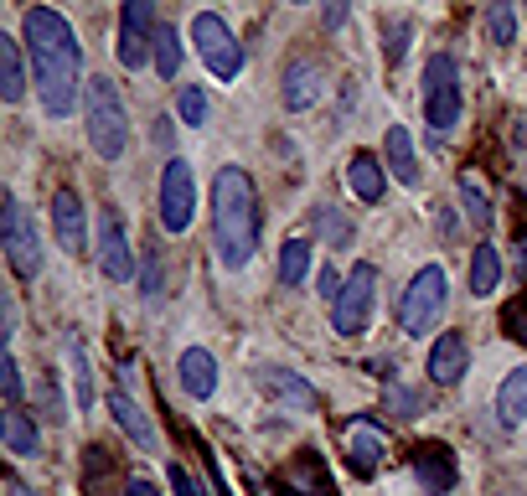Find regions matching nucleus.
Segmentation results:
<instances>
[{
    "label": "nucleus",
    "mask_w": 527,
    "mask_h": 496,
    "mask_svg": "<svg viewBox=\"0 0 527 496\" xmlns=\"http://www.w3.org/2000/svg\"><path fill=\"white\" fill-rule=\"evenodd\" d=\"M21 31H26L21 42H26L31 78H37L47 119H68L73 104H78V73H83V52H78L73 26L62 21V11H52V6H31Z\"/></svg>",
    "instance_id": "obj_1"
},
{
    "label": "nucleus",
    "mask_w": 527,
    "mask_h": 496,
    "mask_svg": "<svg viewBox=\"0 0 527 496\" xmlns=\"http://www.w3.org/2000/svg\"><path fill=\"white\" fill-rule=\"evenodd\" d=\"M212 243L223 269H248L259 254V192L243 166L212 176Z\"/></svg>",
    "instance_id": "obj_2"
},
{
    "label": "nucleus",
    "mask_w": 527,
    "mask_h": 496,
    "mask_svg": "<svg viewBox=\"0 0 527 496\" xmlns=\"http://www.w3.org/2000/svg\"><path fill=\"white\" fill-rule=\"evenodd\" d=\"M83 124H88V145L99 150L104 161H119L124 145H130V109H124L119 88L109 78H88Z\"/></svg>",
    "instance_id": "obj_3"
},
{
    "label": "nucleus",
    "mask_w": 527,
    "mask_h": 496,
    "mask_svg": "<svg viewBox=\"0 0 527 496\" xmlns=\"http://www.w3.org/2000/svg\"><path fill=\"white\" fill-rule=\"evenodd\" d=\"M450 300V279L440 264H424L414 279H409V290H403L398 300V331L403 336H424L434 331V321H440V310Z\"/></svg>",
    "instance_id": "obj_4"
},
{
    "label": "nucleus",
    "mask_w": 527,
    "mask_h": 496,
    "mask_svg": "<svg viewBox=\"0 0 527 496\" xmlns=\"http://www.w3.org/2000/svg\"><path fill=\"white\" fill-rule=\"evenodd\" d=\"M424 124L434 135H450L460 124V68L450 52L424 57Z\"/></svg>",
    "instance_id": "obj_5"
},
{
    "label": "nucleus",
    "mask_w": 527,
    "mask_h": 496,
    "mask_svg": "<svg viewBox=\"0 0 527 496\" xmlns=\"http://www.w3.org/2000/svg\"><path fill=\"white\" fill-rule=\"evenodd\" d=\"M0 248H6V264L16 279H37L42 274V233L31 223V212L6 192L0 202Z\"/></svg>",
    "instance_id": "obj_6"
},
{
    "label": "nucleus",
    "mask_w": 527,
    "mask_h": 496,
    "mask_svg": "<svg viewBox=\"0 0 527 496\" xmlns=\"http://www.w3.org/2000/svg\"><path fill=\"white\" fill-rule=\"evenodd\" d=\"M192 42H197V57L207 62V73H212V78H223V83L238 78V68H243V47H238V37L228 31V21L217 16V11H197V16H192Z\"/></svg>",
    "instance_id": "obj_7"
},
{
    "label": "nucleus",
    "mask_w": 527,
    "mask_h": 496,
    "mask_svg": "<svg viewBox=\"0 0 527 496\" xmlns=\"http://www.w3.org/2000/svg\"><path fill=\"white\" fill-rule=\"evenodd\" d=\"M372 305H378V269H372V264H352L347 285H341V295L331 305L336 336H362L367 321H372Z\"/></svg>",
    "instance_id": "obj_8"
},
{
    "label": "nucleus",
    "mask_w": 527,
    "mask_h": 496,
    "mask_svg": "<svg viewBox=\"0 0 527 496\" xmlns=\"http://www.w3.org/2000/svg\"><path fill=\"white\" fill-rule=\"evenodd\" d=\"M155 37H161V26H155V6L150 0H130V6L119 11V42H114V57L124 68H145L155 57Z\"/></svg>",
    "instance_id": "obj_9"
},
{
    "label": "nucleus",
    "mask_w": 527,
    "mask_h": 496,
    "mask_svg": "<svg viewBox=\"0 0 527 496\" xmlns=\"http://www.w3.org/2000/svg\"><path fill=\"white\" fill-rule=\"evenodd\" d=\"M192 217H197V176L176 155V161H166V171H161V228L166 233H186L192 228Z\"/></svg>",
    "instance_id": "obj_10"
},
{
    "label": "nucleus",
    "mask_w": 527,
    "mask_h": 496,
    "mask_svg": "<svg viewBox=\"0 0 527 496\" xmlns=\"http://www.w3.org/2000/svg\"><path fill=\"white\" fill-rule=\"evenodd\" d=\"M109 414L114 424L124 429V440L140 445V450H155L161 440H155V424L150 414L140 409V398H135V383H130V372H114V388H109Z\"/></svg>",
    "instance_id": "obj_11"
},
{
    "label": "nucleus",
    "mask_w": 527,
    "mask_h": 496,
    "mask_svg": "<svg viewBox=\"0 0 527 496\" xmlns=\"http://www.w3.org/2000/svg\"><path fill=\"white\" fill-rule=\"evenodd\" d=\"M99 269L104 279L124 285V279H135V254H130V233H124V217L114 207L99 212Z\"/></svg>",
    "instance_id": "obj_12"
},
{
    "label": "nucleus",
    "mask_w": 527,
    "mask_h": 496,
    "mask_svg": "<svg viewBox=\"0 0 527 496\" xmlns=\"http://www.w3.org/2000/svg\"><path fill=\"white\" fill-rule=\"evenodd\" d=\"M409 471H414V481H419L429 496L455 491V455H450L440 440H419V445L409 450Z\"/></svg>",
    "instance_id": "obj_13"
},
{
    "label": "nucleus",
    "mask_w": 527,
    "mask_h": 496,
    "mask_svg": "<svg viewBox=\"0 0 527 496\" xmlns=\"http://www.w3.org/2000/svg\"><path fill=\"white\" fill-rule=\"evenodd\" d=\"M259 393L269 403H279V409H290V414H310L316 409V388H310L305 378H295V372H279V367H259Z\"/></svg>",
    "instance_id": "obj_14"
},
{
    "label": "nucleus",
    "mask_w": 527,
    "mask_h": 496,
    "mask_svg": "<svg viewBox=\"0 0 527 496\" xmlns=\"http://www.w3.org/2000/svg\"><path fill=\"white\" fill-rule=\"evenodd\" d=\"M52 233H57V243L68 248V254H83L88 248V212H83L73 186H62V192L52 197Z\"/></svg>",
    "instance_id": "obj_15"
},
{
    "label": "nucleus",
    "mask_w": 527,
    "mask_h": 496,
    "mask_svg": "<svg viewBox=\"0 0 527 496\" xmlns=\"http://www.w3.org/2000/svg\"><path fill=\"white\" fill-rule=\"evenodd\" d=\"M279 491H285V496H336V486H331V476H326V465H321L316 450H300V455L285 465Z\"/></svg>",
    "instance_id": "obj_16"
},
{
    "label": "nucleus",
    "mask_w": 527,
    "mask_h": 496,
    "mask_svg": "<svg viewBox=\"0 0 527 496\" xmlns=\"http://www.w3.org/2000/svg\"><path fill=\"white\" fill-rule=\"evenodd\" d=\"M465 367H471V341H465L460 331H445L440 341H434V352H429V383L455 388L465 378Z\"/></svg>",
    "instance_id": "obj_17"
},
{
    "label": "nucleus",
    "mask_w": 527,
    "mask_h": 496,
    "mask_svg": "<svg viewBox=\"0 0 527 496\" xmlns=\"http://www.w3.org/2000/svg\"><path fill=\"white\" fill-rule=\"evenodd\" d=\"M326 99V73L316 62H290L285 68V109L290 114H305Z\"/></svg>",
    "instance_id": "obj_18"
},
{
    "label": "nucleus",
    "mask_w": 527,
    "mask_h": 496,
    "mask_svg": "<svg viewBox=\"0 0 527 496\" xmlns=\"http://www.w3.org/2000/svg\"><path fill=\"white\" fill-rule=\"evenodd\" d=\"M347 455H352V471H357V476H372V471L383 465V455H388L383 429L372 424V419H352V424H347Z\"/></svg>",
    "instance_id": "obj_19"
},
{
    "label": "nucleus",
    "mask_w": 527,
    "mask_h": 496,
    "mask_svg": "<svg viewBox=\"0 0 527 496\" xmlns=\"http://www.w3.org/2000/svg\"><path fill=\"white\" fill-rule=\"evenodd\" d=\"M0 445H6V455H16V460H31L42 450L37 419H31L26 409H6V414H0Z\"/></svg>",
    "instance_id": "obj_20"
},
{
    "label": "nucleus",
    "mask_w": 527,
    "mask_h": 496,
    "mask_svg": "<svg viewBox=\"0 0 527 496\" xmlns=\"http://www.w3.org/2000/svg\"><path fill=\"white\" fill-rule=\"evenodd\" d=\"M176 372H181V388L192 393V398H212L217 393V357L207 352V347H186L181 352V362H176Z\"/></svg>",
    "instance_id": "obj_21"
},
{
    "label": "nucleus",
    "mask_w": 527,
    "mask_h": 496,
    "mask_svg": "<svg viewBox=\"0 0 527 496\" xmlns=\"http://www.w3.org/2000/svg\"><path fill=\"white\" fill-rule=\"evenodd\" d=\"M383 155H388V171L403 181V186H419L424 166H419V150H414V135L403 124H388V140H383Z\"/></svg>",
    "instance_id": "obj_22"
},
{
    "label": "nucleus",
    "mask_w": 527,
    "mask_h": 496,
    "mask_svg": "<svg viewBox=\"0 0 527 496\" xmlns=\"http://www.w3.org/2000/svg\"><path fill=\"white\" fill-rule=\"evenodd\" d=\"M347 181H352V192H357V202H383V192H388V171H383V161L372 150H357L352 155V166H347Z\"/></svg>",
    "instance_id": "obj_23"
},
{
    "label": "nucleus",
    "mask_w": 527,
    "mask_h": 496,
    "mask_svg": "<svg viewBox=\"0 0 527 496\" xmlns=\"http://www.w3.org/2000/svg\"><path fill=\"white\" fill-rule=\"evenodd\" d=\"M0 99L21 104L26 99V62H21V42L0 31Z\"/></svg>",
    "instance_id": "obj_24"
},
{
    "label": "nucleus",
    "mask_w": 527,
    "mask_h": 496,
    "mask_svg": "<svg viewBox=\"0 0 527 496\" xmlns=\"http://www.w3.org/2000/svg\"><path fill=\"white\" fill-rule=\"evenodd\" d=\"M496 419L507 429H517L527 419V367H512L502 378V388H496Z\"/></svg>",
    "instance_id": "obj_25"
},
{
    "label": "nucleus",
    "mask_w": 527,
    "mask_h": 496,
    "mask_svg": "<svg viewBox=\"0 0 527 496\" xmlns=\"http://www.w3.org/2000/svg\"><path fill=\"white\" fill-rule=\"evenodd\" d=\"M496 285H502V248H496L491 238L476 243V254H471V295H496Z\"/></svg>",
    "instance_id": "obj_26"
},
{
    "label": "nucleus",
    "mask_w": 527,
    "mask_h": 496,
    "mask_svg": "<svg viewBox=\"0 0 527 496\" xmlns=\"http://www.w3.org/2000/svg\"><path fill=\"white\" fill-rule=\"evenodd\" d=\"M68 367H73V403H78V414H88L93 409V362L78 336H68Z\"/></svg>",
    "instance_id": "obj_27"
},
{
    "label": "nucleus",
    "mask_w": 527,
    "mask_h": 496,
    "mask_svg": "<svg viewBox=\"0 0 527 496\" xmlns=\"http://www.w3.org/2000/svg\"><path fill=\"white\" fill-rule=\"evenodd\" d=\"M460 202H465V217H471L476 228H491V217H496V202L486 197V186L476 171H460Z\"/></svg>",
    "instance_id": "obj_28"
},
{
    "label": "nucleus",
    "mask_w": 527,
    "mask_h": 496,
    "mask_svg": "<svg viewBox=\"0 0 527 496\" xmlns=\"http://www.w3.org/2000/svg\"><path fill=\"white\" fill-rule=\"evenodd\" d=\"M310 274V243L305 238H290L285 248H279V285L285 290H300Z\"/></svg>",
    "instance_id": "obj_29"
},
{
    "label": "nucleus",
    "mask_w": 527,
    "mask_h": 496,
    "mask_svg": "<svg viewBox=\"0 0 527 496\" xmlns=\"http://www.w3.org/2000/svg\"><path fill=\"white\" fill-rule=\"evenodd\" d=\"M486 37H491L496 47H512V42H517V11L507 6V0H496V6L486 11Z\"/></svg>",
    "instance_id": "obj_30"
},
{
    "label": "nucleus",
    "mask_w": 527,
    "mask_h": 496,
    "mask_svg": "<svg viewBox=\"0 0 527 496\" xmlns=\"http://www.w3.org/2000/svg\"><path fill=\"white\" fill-rule=\"evenodd\" d=\"M414 37V16H383V57L403 62V47Z\"/></svg>",
    "instance_id": "obj_31"
},
{
    "label": "nucleus",
    "mask_w": 527,
    "mask_h": 496,
    "mask_svg": "<svg viewBox=\"0 0 527 496\" xmlns=\"http://www.w3.org/2000/svg\"><path fill=\"white\" fill-rule=\"evenodd\" d=\"M155 73H161V78H176L181 73V37H176L171 26L155 37Z\"/></svg>",
    "instance_id": "obj_32"
},
{
    "label": "nucleus",
    "mask_w": 527,
    "mask_h": 496,
    "mask_svg": "<svg viewBox=\"0 0 527 496\" xmlns=\"http://www.w3.org/2000/svg\"><path fill=\"white\" fill-rule=\"evenodd\" d=\"M176 114H181V124H192V130H202L207 124V93L202 88H181V99H176Z\"/></svg>",
    "instance_id": "obj_33"
},
{
    "label": "nucleus",
    "mask_w": 527,
    "mask_h": 496,
    "mask_svg": "<svg viewBox=\"0 0 527 496\" xmlns=\"http://www.w3.org/2000/svg\"><path fill=\"white\" fill-rule=\"evenodd\" d=\"M316 233H326L336 248H347V243H352V223H347V217H341L336 207H321V212H316Z\"/></svg>",
    "instance_id": "obj_34"
},
{
    "label": "nucleus",
    "mask_w": 527,
    "mask_h": 496,
    "mask_svg": "<svg viewBox=\"0 0 527 496\" xmlns=\"http://www.w3.org/2000/svg\"><path fill=\"white\" fill-rule=\"evenodd\" d=\"M0 388H6V409H21V367H16L11 347H6V357H0Z\"/></svg>",
    "instance_id": "obj_35"
},
{
    "label": "nucleus",
    "mask_w": 527,
    "mask_h": 496,
    "mask_svg": "<svg viewBox=\"0 0 527 496\" xmlns=\"http://www.w3.org/2000/svg\"><path fill=\"white\" fill-rule=\"evenodd\" d=\"M502 331L527 347V295H522V300H512V305L502 310Z\"/></svg>",
    "instance_id": "obj_36"
},
{
    "label": "nucleus",
    "mask_w": 527,
    "mask_h": 496,
    "mask_svg": "<svg viewBox=\"0 0 527 496\" xmlns=\"http://www.w3.org/2000/svg\"><path fill=\"white\" fill-rule=\"evenodd\" d=\"M145 300H161V248H150L145 254Z\"/></svg>",
    "instance_id": "obj_37"
},
{
    "label": "nucleus",
    "mask_w": 527,
    "mask_h": 496,
    "mask_svg": "<svg viewBox=\"0 0 527 496\" xmlns=\"http://www.w3.org/2000/svg\"><path fill=\"white\" fill-rule=\"evenodd\" d=\"M166 476H171V491H176V496H202V486H197L192 476H186V465H176V460H171V465H166Z\"/></svg>",
    "instance_id": "obj_38"
},
{
    "label": "nucleus",
    "mask_w": 527,
    "mask_h": 496,
    "mask_svg": "<svg viewBox=\"0 0 527 496\" xmlns=\"http://www.w3.org/2000/svg\"><path fill=\"white\" fill-rule=\"evenodd\" d=\"M388 403H393V409H398L403 419L424 409V398H419V393H403V388H388Z\"/></svg>",
    "instance_id": "obj_39"
},
{
    "label": "nucleus",
    "mask_w": 527,
    "mask_h": 496,
    "mask_svg": "<svg viewBox=\"0 0 527 496\" xmlns=\"http://www.w3.org/2000/svg\"><path fill=\"white\" fill-rule=\"evenodd\" d=\"M124 496H161V491H155L145 476H130V481H124Z\"/></svg>",
    "instance_id": "obj_40"
},
{
    "label": "nucleus",
    "mask_w": 527,
    "mask_h": 496,
    "mask_svg": "<svg viewBox=\"0 0 527 496\" xmlns=\"http://www.w3.org/2000/svg\"><path fill=\"white\" fill-rule=\"evenodd\" d=\"M321 21H326V31H336L341 21H347V6H326V11H321Z\"/></svg>",
    "instance_id": "obj_41"
},
{
    "label": "nucleus",
    "mask_w": 527,
    "mask_h": 496,
    "mask_svg": "<svg viewBox=\"0 0 527 496\" xmlns=\"http://www.w3.org/2000/svg\"><path fill=\"white\" fill-rule=\"evenodd\" d=\"M6 491H11V496H26V486H21L16 476H6Z\"/></svg>",
    "instance_id": "obj_42"
}]
</instances>
